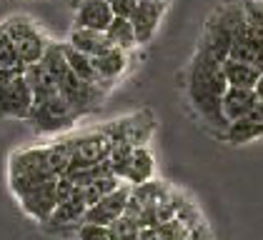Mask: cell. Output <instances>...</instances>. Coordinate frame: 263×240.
<instances>
[{"instance_id":"1","label":"cell","mask_w":263,"mask_h":240,"mask_svg":"<svg viewBox=\"0 0 263 240\" xmlns=\"http://www.w3.org/2000/svg\"><path fill=\"white\" fill-rule=\"evenodd\" d=\"M221 63L223 60L205 43L198 40V48L191 58L188 75H185V93L191 108L203 120V125L211 128L218 138H223V133L228 130V123L221 113V98L228 88Z\"/></svg>"},{"instance_id":"2","label":"cell","mask_w":263,"mask_h":240,"mask_svg":"<svg viewBox=\"0 0 263 240\" xmlns=\"http://www.w3.org/2000/svg\"><path fill=\"white\" fill-rule=\"evenodd\" d=\"M53 175L50 163H48V145H35V148H23L10 155L8 163V185L13 190L15 198H21L23 193L38 188L43 183H48Z\"/></svg>"},{"instance_id":"3","label":"cell","mask_w":263,"mask_h":240,"mask_svg":"<svg viewBox=\"0 0 263 240\" xmlns=\"http://www.w3.org/2000/svg\"><path fill=\"white\" fill-rule=\"evenodd\" d=\"M246 30V23H243V0H226L221 3L203 25L201 33V43H205L218 58L228 55V48L231 43Z\"/></svg>"},{"instance_id":"4","label":"cell","mask_w":263,"mask_h":240,"mask_svg":"<svg viewBox=\"0 0 263 240\" xmlns=\"http://www.w3.org/2000/svg\"><path fill=\"white\" fill-rule=\"evenodd\" d=\"M0 25L5 28V33L13 40L21 63H25V65L41 63L45 48L50 45V38H45V33L33 20L25 18V15H13V18L5 20V23H0Z\"/></svg>"},{"instance_id":"5","label":"cell","mask_w":263,"mask_h":240,"mask_svg":"<svg viewBox=\"0 0 263 240\" xmlns=\"http://www.w3.org/2000/svg\"><path fill=\"white\" fill-rule=\"evenodd\" d=\"M101 130L110 138V143H130L133 148L138 145H148L153 133H156V115L153 110H141V113H133V115H125V118L110 120L101 125Z\"/></svg>"},{"instance_id":"6","label":"cell","mask_w":263,"mask_h":240,"mask_svg":"<svg viewBox=\"0 0 263 240\" xmlns=\"http://www.w3.org/2000/svg\"><path fill=\"white\" fill-rule=\"evenodd\" d=\"M58 90H61L63 98L73 105V110H76L78 115L93 113V110L101 105V100L105 98V88H103V85L78 78L73 70H68V73L58 80Z\"/></svg>"},{"instance_id":"7","label":"cell","mask_w":263,"mask_h":240,"mask_svg":"<svg viewBox=\"0 0 263 240\" xmlns=\"http://www.w3.org/2000/svg\"><path fill=\"white\" fill-rule=\"evenodd\" d=\"M78 118L81 115L73 110V105L63 98L61 93L53 95V98H48L45 103L33 105V110L28 115V120L35 128H41V130H61V128L70 125L73 120H78Z\"/></svg>"},{"instance_id":"8","label":"cell","mask_w":263,"mask_h":240,"mask_svg":"<svg viewBox=\"0 0 263 240\" xmlns=\"http://www.w3.org/2000/svg\"><path fill=\"white\" fill-rule=\"evenodd\" d=\"M73 148H76V158H73L70 170L83 168V165H96V163L105 160L108 153H110V148H113V143H110V138L103 133L101 128H96V130H85V133L73 135Z\"/></svg>"},{"instance_id":"9","label":"cell","mask_w":263,"mask_h":240,"mask_svg":"<svg viewBox=\"0 0 263 240\" xmlns=\"http://www.w3.org/2000/svg\"><path fill=\"white\" fill-rule=\"evenodd\" d=\"M30 110H33V93H30V85L23 73L0 90V118L28 120Z\"/></svg>"},{"instance_id":"10","label":"cell","mask_w":263,"mask_h":240,"mask_svg":"<svg viewBox=\"0 0 263 240\" xmlns=\"http://www.w3.org/2000/svg\"><path fill=\"white\" fill-rule=\"evenodd\" d=\"M21 208L25 210V215H30L38 223H48V218L53 215L55 205H58V198H55V178H50L48 183H43L38 188L23 193L21 198Z\"/></svg>"},{"instance_id":"11","label":"cell","mask_w":263,"mask_h":240,"mask_svg":"<svg viewBox=\"0 0 263 240\" xmlns=\"http://www.w3.org/2000/svg\"><path fill=\"white\" fill-rule=\"evenodd\" d=\"M165 10H168V3H145V0H141L136 5V10L130 15V23H133L138 45H148L151 40L156 38Z\"/></svg>"},{"instance_id":"12","label":"cell","mask_w":263,"mask_h":240,"mask_svg":"<svg viewBox=\"0 0 263 240\" xmlns=\"http://www.w3.org/2000/svg\"><path fill=\"white\" fill-rule=\"evenodd\" d=\"M128 195H130V185L123 183L121 188H116L113 193L103 195L96 205H90L85 210V218L83 223H96V225H110L116 218H121L123 210H125V203H128Z\"/></svg>"},{"instance_id":"13","label":"cell","mask_w":263,"mask_h":240,"mask_svg":"<svg viewBox=\"0 0 263 240\" xmlns=\"http://www.w3.org/2000/svg\"><path fill=\"white\" fill-rule=\"evenodd\" d=\"M73 23L78 28H90V30H103L113 20V10L108 0H73Z\"/></svg>"},{"instance_id":"14","label":"cell","mask_w":263,"mask_h":240,"mask_svg":"<svg viewBox=\"0 0 263 240\" xmlns=\"http://www.w3.org/2000/svg\"><path fill=\"white\" fill-rule=\"evenodd\" d=\"M256 105H258V95H256L253 88H233V85H228L221 98V113L226 123L231 125L236 120L246 118Z\"/></svg>"},{"instance_id":"15","label":"cell","mask_w":263,"mask_h":240,"mask_svg":"<svg viewBox=\"0 0 263 240\" xmlns=\"http://www.w3.org/2000/svg\"><path fill=\"white\" fill-rule=\"evenodd\" d=\"M258 138H263V100H258V105L246 118L231 123L228 130L223 133V140L231 145H243V143H251V140Z\"/></svg>"},{"instance_id":"16","label":"cell","mask_w":263,"mask_h":240,"mask_svg":"<svg viewBox=\"0 0 263 240\" xmlns=\"http://www.w3.org/2000/svg\"><path fill=\"white\" fill-rule=\"evenodd\" d=\"M128 63H130L128 50H121V48H116V45H113L110 50H105L103 55L93 58L96 73H98V83H101L103 88H108L110 83H116V80L128 70Z\"/></svg>"},{"instance_id":"17","label":"cell","mask_w":263,"mask_h":240,"mask_svg":"<svg viewBox=\"0 0 263 240\" xmlns=\"http://www.w3.org/2000/svg\"><path fill=\"white\" fill-rule=\"evenodd\" d=\"M25 80L30 85V93H33V105L45 103L48 98L58 95V80L48 73V68L43 63H30L25 65Z\"/></svg>"},{"instance_id":"18","label":"cell","mask_w":263,"mask_h":240,"mask_svg":"<svg viewBox=\"0 0 263 240\" xmlns=\"http://www.w3.org/2000/svg\"><path fill=\"white\" fill-rule=\"evenodd\" d=\"M68 43H70L76 50L90 55V58H98L105 50L113 48V43L108 40V35H105L103 30H90V28H78V25H73V30H70V35H68Z\"/></svg>"},{"instance_id":"19","label":"cell","mask_w":263,"mask_h":240,"mask_svg":"<svg viewBox=\"0 0 263 240\" xmlns=\"http://www.w3.org/2000/svg\"><path fill=\"white\" fill-rule=\"evenodd\" d=\"M153 173H156V158L148 150V145L133 148V155H130V163H128V170H125L123 180L128 185H141V183L153 178Z\"/></svg>"},{"instance_id":"20","label":"cell","mask_w":263,"mask_h":240,"mask_svg":"<svg viewBox=\"0 0 263 240\" xmlns=\"http://www.w3.org/2000/svg\"><path fill=\"white\" fill-rule=\"evenodd\" d=\"M221 68H223V75H226V83L233 85V88H256L258 75H261L258 68L233 58H223Z\"/></svg>"},{"instance_id":"21","label":"cell","mask_w":263,"mask_h":240,"mask_svg":"<svg viewBox=\"0 0 263 240\" xmlns=\"http://www.w3.org/2000/svg\"><path fill=\"white\" fill-rule=\"evenodd\" d=\"M85 210H88V205H85L81 188H78L76 195L70 200L55 205V210H53V215L48 218V223H50V225H81L83 218H85Z\"/></svg>"},{"instance_id":"22","label":"cell","mask_w":263,"mask_h":240,"mask_svg":"<svg viewBox=\"0 0 263 240\" xmlns=\"http://www.w3.org/2000/svg\"><path fill=\"white\" fill-rule=\"evenodd\" d=\"M73 158H76V148H73V135H65V138L53 140L48 145V163H50V170L53 175H65L73 165Z\"/></svg>"},{"instance_id":"23","label":"cell","mask_w":263,"mask_h":240,"mask_svg":"<svg viewBox=\"0 0 263 240\" xmlns=\"http://www.w3.org/2000/svg\"><path fill=\"white\" fill-rule=\"evenodd\" d=\"M226 58L241 60V63H248V65H253V68L263 70V43H258V40L248 38L246 33H241L238 38L231 43Z\"/></svg>"},{"instance_id":"24","label":"cell","mask_w":263,"mask_h":240,"mask_svg":"<svg viewBox=\"0 0 263 240\" xmlns=\"http://www.w3.org/2000/svg\"><path fill=\"white\" fill-rule=\"evenodd\" d=\"M105 35L108 40L116 45V48H121V50H133V48H138V40H136V30H133V23L130 18H123V15H113V20L108 23V28H105Z\"/></svg>"},{"instance_id":"25","label":"cell","mask_w":263,"mask_h":240,"mask_svg":"<svg viewBox=\"0 0 263 240\" xmlns=\"http://www.w3.org/2000/svg\"><path fill=\"white\" fill-rule=\"evenodd\" d=\"M63 53H65V60H68V68H70L78 78L98 83V73H96V65H93V58H90V55L76 50L70 43H63ZM98 85H101V83H98Z\"/></svg>"},{"instance_id":"26","label":"cell","mask_w":263,"mask_h":240,"mask_svg":"<svg viewBox=\"0 0 263 240\" xmlns=\"http://www.w3.org/2000/svg\"><path fill=\"white\" fill-rule=\"evenodd\" d=\"M243 23L246 35L263 43V3L258 0H243Z\"/></svg>"},{"instance_id":"27","label":"cell","mask_w":263,"mask_h":240,"mask_svg":"<svg viewBox=\"0 0 263 240\" xmlns=\"http://www.w3.org/2000/svg\"><path fill=\"white\" fill-rule=\"evenodd\" d=\"M41 63L48 68V73L55 80H61L63 75L70 70V68H68V60H65V53H63V43H55V40H50V45L45 48Z\"/></svg>"},{"instance_id":"28","label":"cell","mask_w":263,"mask_h":240,"mask_svg":"<svg viewBox=\"0 0 263 240\" xmlns=\"http://www.w3.org/2000/svg\"><path fill=\"white\" fill-rule=\"evenodd\" d=\"M130 155H133V145L130 143H113V148H110V153H108V168H110V173L113 175H118V178H125V170H128V163H130ZM125 183V180H123Z\"/></svg>"},{"instance_id":"29","label":"cell","mask_w":263,"mask_h":240,"mask_svg":"<svg viewBox=\"0 0 263 240\" xmlns=\"http://www.w3.org/2000/svg\"><path fill=\"white\" fill-rule=\"evenodd\" d=\"M183 203H185V193H181L178 188H173V185H171V188H168V193L156 203V215H158V223L176 218V213L181 210Z\"/></svg>"},{"instance_id":"30","label":"cell","mask_w":263,"mask_h":240,"mask_svg":"<svg viewBox=\"0 0 263 240\" xmlns=\"http://www.w3.org/2000/svg\"><path fill=\"white\" fill-rule=\"evenodd\" d=\"M108 228V233H110V238L113 240H136L141 235V225H138V220L128 218V215H121V218H116L110 225H105Z\"/></svg>"},{"instance_id":"31","label":"cell","mask_w":263,"mask_h":240,"mask_svg":"<svg viewBox=\"0 0 263 240\" xmlns=\"http://www.w3.org/2000/svg\"><path fill=\"white\" fill-rule=\"evenodd\" d=\"M0 65H5V68L25 65V63H21V58H18V50H15L13 40H10V35L5 33V28H3V25H0Z\"/></svg>"},{"instance_id":"32","label":"cell","mask_w":263,"mask_h":240,"mask_svg":"<svg viewBox=\"0 0 263 240\" xmlns=\"http://www.w3.org/2000/svg\"><path fill=\"white\" fill-rule=\"evenodd\" d=\"M156 230L161 233L163 240H185V235H188V230H191V228H188L183 220L171 218V220L158 223V225H156Z\"/></svg>"},{"instance_id":"33","label":"cell","mask_w":263,"mask_h":240,"mask_svg":"<svg viewBox=\"0 0 263 240\" xmlns=\"http://www.w3.org/2000/svg\"><path fill=\"white\" fill-rule=\"evenodd\" d=\"M176 218L183 220L188 228H193V225L203 223V213H201V208H198V203H196V200L185 198V203L181 205V210L176 213Z\"/></svg>"},{"instance_id":"34","label":"cell","mask_w":263,"mask_h":240,"mask_svg":"<svg viewBox=\"0 0 263 240\" xmlns=\"http://www.w3.org/2000/svg\"><path fill=\"white\" fill-rule=\"evenodd\" d=\"M78 240H113L105 225L96 223H81L78 225Z\"/></svg>"},{"instance_id":"35","label":"cell","mask_w":263,"mask_h":240,"mask_svg":"<svg viewBox=\"0 0 263 240\" xmlns=\"http://www.w3.org/2000/svg\"><path fill=\"white\" fill-rule=\"evenodd\" d=\"M76 190H78V185L68 178V175H58V178H55V198H58V203L70 200L76 195Z\"/></svg>"},{"instance_id":"36","label":"cell","mask_w":263,"mask_h":240,"mask_svg":"<svg viewBox=\"0 0 263 240\" xmlns=\"http://www.w3.org/2000/svg\"><path fill=\"white\" fill-rule=\"evenodd\" d=\"M108 5H110L113 15L130 18V15H133V10H136V5H138V0H108Z\"/></svg>"},{"instance_id":"37","label":"cell","mask_w":263,"mask_h":240,"mask_svg":"<svg viewBox=\"0 0 263 240\" xmlns=\"http://www.w3.org/2000/svg\"><path fill=\"white\" fill-rule=\"evenodd\" d=\"M185 240H213V230H211V225L203 220L198 225H193L191 230H188V235Z\"/></svg>"},{"instance_id":"38","label":"cell","mask_w":263,"mask_h":240,"mask_svg":"<svg viewBox=\"0 0 263 240\" xmlns=\"http://www.w3.org/2000/svg\"><path fill=\"white\" fill-rule=\"evenodd\" d=\"M25 73V65H15V68H5V65H0V90L10 83L13 78H18Z\"/></svg>"},{"instance_id":"39","label":"cell","mask_w":263,"mask_h":240,"mask_svg":"<svg viewBox=\"0 0 263 240\" xmlns=\"http://www.w3.org/2000/svg\"><path fill=\"white\" fill-rule=\"evenodd\" d=\"M138 238H141V240H163V238H161V233H158L156 228H143Z\"/></svg>"},{"instance_id":"40","label":"cell","mask_w":263,"mask_h":240,"mask_svg":"<svg viewBox=\"0 0 263 240\" xmlns=\"http://www.w3.org/2000/svg\"><path fill=\"white\" fill-rule=\"evenodd\" d=\"M256 95H258V100H263V70H261V75H258V83H256Z\"/></svg>"},{"instance_id":"41","label":"cell","mask_w":263,"mask_h":240,"mask_svg":"<svg viewBox=\"0 0 263 240\" xmlns=\"http://www.w3.org/2000/svg\"><path fill=\"white\" fill-rule=\"evenodd\" d=\"M141 3V0H138ZM145 3H171V0H145Z\"/></svg>"},{"instance_id":"42","label":"cell","mask_w":263,"mask_h":240,"mask_svg":"<svg viewBox=\"0 0 263 240\" xmlns=\"http://www.w3.org/2000/svg\"><path fill=\"white\" fill-rule=\"evenodd\" d=\"M136 240H141V238H136Z\"/></svg>"}]
</instances>
